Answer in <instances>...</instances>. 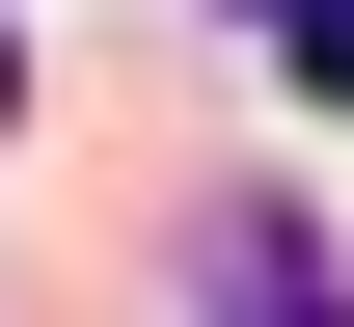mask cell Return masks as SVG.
I'll return each mask as SVG.
<instances>
[{"mask_svg": "<svg viewBox=\"0 0 354 327\" xmlns=\"http://www.w3.org/2000/svg\"><path fill=\"white\" fill-rule=\"evenodd\" d=\"M218 327H354V300H327V218L245 191V218H218Z\"/></svg>", "mask_w": 354, "mask_h": 327, "instance_id": "cell-1", "label": "cell"}, {"mask_svg": "<svg viewBox=\"0 0 354 327\" xmlns=\"http://www.w3.org/2000/svg\"><path fill=\"white\" fill-rule=\"evenodd\" d=\"M272 28H300V82H327V109H354V0H272Z\"/></svg>", "mask_w": 354, "mask_h": 327, "instance_id": "cell-2", "label": "cell"}]
</instances>
